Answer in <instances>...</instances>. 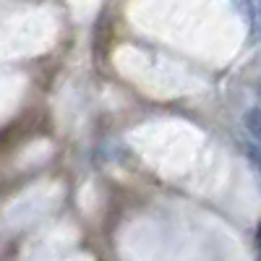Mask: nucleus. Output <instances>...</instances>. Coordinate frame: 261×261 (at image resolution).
I'll return each instance as SVG.
<instances>
[{
    "label": "nucleus",
    "instance_id": "7ed1b4c3",
    "mask_svg": "<svg viewBox=\"0 0 261 261\" xmlns=\"http://www.w3.org/2000/svg\"><path fill=\"white\" fill-rule=\"evenodd\" d=\"M256 246H258V253H261V222L256 227Z\"/></svg>",
    "mask_w": 261,
    "mask_h": 261
},
{
    "label": "nucleus",
    "instance_id": "f257e3e1",
    "mask_svg": "<svg viewBox=\"0 0 261 261\" xmlns=\"http://www.w3.org/2000/svg\"><path fill=\"white\" fill-rule=\"evenodd\" d=\"M246 128L253 136V141L261 146V107H251V110L246 113Z\"/></svg>",
    "mask_w": 261,
    "mask_h": 261
},
{
    "label": "nucleus",
    "instance_id": "f03ea898",
    "mask_svg": "<svg viewBox=\"0 0 261 261\" xmlns=\"http://www.w3.org/2000/svg\"><path fill=\"white\" fill-rule=\"evenodd\" d=\"M248 157H251V162L256 165V170L261 172V151H258L256 146H248Z\"/></svg>",
    "mask_w": 261,
    "mask_h": 261
}]
</instances>
